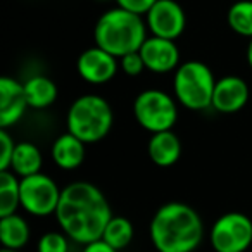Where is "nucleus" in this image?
I'll list each match as a JSON object with an SVG mask.
<instances>
[{"instance_id": "obj_1", "label": "nucleus", "mask_w": 252, "mask_h": 252, "mask_svg": "<svg viewBox=\"0 0 252 252\" xmlns=\"http://www.w3.org/2000/svg\"><path fill=\"white\" fill-rule=\"evenodd\" d=\"M61 230L80 245L100 240L112 218L109 200L97 185L73 182L63 189L56 211Z\"/></svg>"}, {"instance_id": "obj_2", "label": "nucleus", "mask_w": 252, "mask_h": 252, "mask_svg": "<svg viewBox=\"0 0 252 252\" xmlns=\"http://www.w3.org/2000/svg\"><path fill=\"white\" fill-rule=\"evenodd\" d=\"M151 240L158 252H193L204 238V223L193 207L168 202L151 221Z\"/></svg>"}, {"instance_id": "obj_3", "label": "nucleus", "mask_w": 252, "mask_h": 252, "mask_svg": "<svg viewBox=\"0 0 252 252\" xmlns=\"http://www.w3.org/2000/svg\"><path fill=\"white\" fill-rule=\"evenodd\" d=\"M95 45L107 50L114 57L138 52L147 40V23L140 14L114 7L98 18L94 30Z\"/></svg>"}, {"instance_id": "obj_4", "label": "nucleus", "mask_w": 252, "mask_h": 252, "mask_svg": "<svg viewBox=\"0 0 252 252\" xmlns=\"http://www.w3.org/2000/svg\"><path fill=\"white\" fill-rule=\"evenodd\" d=\"M114 123L112 107L100 95H81L67 111V131L85 144H97L109 135Z\"/></svg>"}, {"instance_id": "obj_5", "label": "nucleus", "mask_w": 252, "mask_h": 252, "mask_svg": "<svg viewBox=\"0 0 252 252\" xmlns=\"http://www.w3.org/2000/svg\"><path fill=\"white\" fill-rule=\"evenodd\" d=\"M216 80L207 64L200 61H187L180 64L173 78L175 98L190 111H204L213 107Z\"/></svg>"}, {"instance_id": "obj_6", "label": "nucleus", "mask_w": 252, "mask_h": 252, "mask_svg": "<svg viewBox=\"0 0 252 252\" xmlns=\"http://www.w3.org/2000/svg\"><path fill=\"white\" fill-rule=\"evenodd\" d=\"M175 98L158 88H149L137 95L133 102V116L138 125L149 133L173 130L178 121V105Z\"/></svg>"}, {"instance_id": "obj_7", "label": "nucleus", "mask_w": 252, "mask_h": 252, "mask_svg": "<svg viewBox=\"0 0 252 252\" xmlns=\"http://www.w3.org/2000/svg\"><path fill=\"white\" fill-rule=\"evenodd\" d=\"M209 240L216 252H245L252 244V220L244 213L223 214L211 226Z\"/></svg>"}, {"instance_id": "obj_8", "label": "nucleus", "mask_w": 252, "mask_h": 252, "mask_svg": "<svg viewBox=\"0 0 252 252\" xmlns=\"http://www.w3.org/2000/svg\"><path fill=\"white\" fill-rule=\"evenodd\" d=\"M19 192H21V207L26 213L36 218H47L50 214H56L63 189H59L50 176L36 173L21 178Z\"/></svg>"}, {"instance_id": "obj_9", "label": "nucleus", "mask_w": 252, "mask_h": 252, "mask_svg": "<svg viewBox=\"0 0 252 252\" xmlns=\"http://www.w3.org/2000/svg\"><path fill=\"white\" fill-rule=\"evenodd\" d=\"M145 23L154 36L176 40L185 32L187 18L176 0H158L145 14Z\"/></svg>"}, {"instance_id": "obj_10", "label": "nucleus", "mask_w": 252, "mask_h": 252, "mask_svg": "<svg viewBox=\"0 0 252 252\" xmlns=\"http://www.w3.org/2000/svg\"><path fill=\"white\" fill-rule=\"evenodd\" d=\"M118 57L109 54L98 45L90 47L80 54L76 61L78 74L90 85H104L111 81L118 73Z\"/></svg>"}, {"instance_id": "obj_11", "label": "nucleus", "mask_w": 252, "mask_h": 252, "mask_svg": "<svg viewBox=\"0 0 252 252\" xmlns=\"http://www.w3.org/2000/svg\"><path fill=\"white\" fill-rule=\"evenodd\" d=\"M138 52L144 59L145 67L152 73L164 74L169 71H176V67L180 66V50L175 40L154 35L147 36Z\"/></svg>"}, {"instance_id": "obj_12", "label": "nucleus", "mask_w": 252, "mask_h": 252, "mask_svg": "<svg viewBox=\"0 0 252 252\" xmlns=\"http://www.w3.org/2000/svg\"><path fill=\"white\" fill-rule=\"evenodd\" d=\"M28 107L25 83H19L11 76L0 78V128L18 125Z\"/></svg>"}, {"instance_id": "obj_13", "label": "nucleus", "mask_w": 252, "mask_h": 252, "mask_svg": "<svg viewBox=\"0 0 252 252\" xmlns=\"http://www.w3.org/2000/svg\"><path fill=\"white\" fill-rule=\"evenodd\" d=\"M249 102V87L240 76H223L216 81L213 95V107L223 114H233Z\"/></svg>"}, {"instance_id": "obj_14", "label": "nucleus", "mask_w": 252, "mask_h": 252, "mask_svg": "<svg viewBox=\"0 0 252 252\" xmlns=\"http://www.w3.org/2000/svg\"><path fill=\"white\" fill-rule=\"evenodd\" d=\"M147 152L151 161L159 168H169L176 164L182 156V142L178 135L171 130L158 131L151 135L147 144Z\"/></svg>"}, {"instance_id": "obj_15", "label": "nucleus", "mask_w": 252, "mask_h": 252, "mask_svg": "<svg viewBox=\"0 0 252 252\" xmlns=\"http://www.w3.org/2000/svg\"><path fill=\"white\" fill-rule=\"evenodd\" d=\"M85 145L87 144L83 140H80L76 135L71 133V131L63 133L61 137L56 138V142L52 144V149H50L52 161L61 169H66V171L80 168L85 161V156H87Z\"/></svg>"}, {"instance_id": "obj_16", "label": "nucleus", "mask_w": 252, "mask_h": 252, "mask_svg": "<svg viewBox=\"0 0 252 252\" xmlns=\"http://www.w3.org/2000/svg\"><path fill=\"white\" fill-rule=\"evenodd\" d=\"M30 237H32V231H30L28 221L18 213L0 218V242L4 249L21 251L30 242Z\"/></svg>"}, {"instance_id": "obj_17", "label": "nucleus", "mask_w": 252, "mask_h": 252, "mask_svg": "<svg viewBox=\"0 0 252 252\" xmlns=\"http://www.w3.org/2000/svg\"><path fill=\"white\" fill-rule=\"evenodd\" d=\"M43 158L40 149L32 142H19L16 144V151L12 156L11 162V171H14L19 178H26V176L42 173Z\"/></svg>"}, {"instance_id": "obj_18", "label": "nucleus", "mask_w": 252, "mask_h": 252, "mask_svg": "<svg viewBox=\"0 0 252 252\" xmlns=\"http://www.w3.org/2000/svg\"><path fill=\"white\" fill-rule=\"evenodd\" d=\"M25 92L28 98L30 107L33 109H47L56 102L57 98V85L49 76L36 74L25 81Z\"/></svg>"}, {"instance_id": "obj_19", "label": "nucleus", "mask_w": 252, "mask_h": 252, "mask_svg": "<svg viewBox=\"0 0 252 252\" xmlns=\"http://www.w3.org/2000/svg\"><path fill=\"white\" fill-rule=\"evenodd\" d=\"M21 180L14 171H0V218L16 214L21 207Z\"/></svg>"}, {"instance_id": "obj_20", "label": "nucleus", "mask_w": 252, "mask_h": 252, "mask_svg": "<svg viewBox=\"0 0 252 252\" xmlns=\"http://www.w3.org/2000/svg\"><path fill=\"white\" fill-rule=\"evenodd\" d=\"M133 224L128 218L125 216H112L111 221L105 226L104 233H102V240L107 242L111 247H114L116 251H123L133 240Z\"/></svg>"}, {"instance_id": "obj_21", "label": "nucleus", "mask_w": 252, "mask_h": 252, "mask_svg": "<svg viewBox=\"0 0 252 252\" xmlns=\"http://www.w3.org/2000/svg\"><path fill=\"white\" fill-rule=\"evenodd\" d=\"M228 26L237 35L252 38V0H238L228 9Z\"/></svg>"}, {"instance_id": "obj_22", "label": "nucleus", "mask_w": 252, "mask_h": 252, "mask_svg": "<svg viewBox=\"0 0 252 252\" xmlns=\"http://www.w3.org/2000/svg\"><path fill=\"white\" fill-rule=\"evenodd\" d=\"M69 240L71 238L61 231H47L42 235L36 245L38 252H69Z\"/></svg>"}, {"instance_id": "obj_23", "label": "nucleus", "mask_w": 252, "mask_h": 252, "mask_svg": "<svg viewBox=\"0 0 252 252\" xmlns=\"http://www.w3.org/2000/svg\"><path fill=\"white\" fill-rule=\"evenodd\" d=\"M0 145H2V154H0V171H7L11 169L12 156L16 151V142L14 138L9 135L7 128L0 130Z\"/></svg>"}, {"instance_id": "obj_24", "label": "nucleus", "mask_w": 252, "mask_h": 252, "mask_svg": "<svg viewBox=\"0 0 252 252\" xmlns=\"http://www.w3.org/2000/svg\"><path fill=\"white\" fill-rule=\"evenodd\" d=\"M119 67H121L128 76H140V74L147 69L140 52H131V54L123 56L121 59H119Z\"/></svg>"}, {"instance_id": "obj_25", "label": "nucleus", "mask_w": 252, "mask_h": 252, "mask_svg": "<svg viewBox=\"0 0 252 252\" xmlns=\"http://www.w3.org/2000/svg\"><path fill=\"white\" fill-rule=\"evenodd\" d=\"M156 2L158 0H116L118 7H123L126 11L135 12V14H140V16L147 14Z\"/></svg>"}, {"instance_id": "obj_26", "label": "nucleus", "mask_w": 252, "mask_h": 252, "mask_svg": "<svg viewBox=\"0 0 252 252\" xmlns=\"http://www.w3.org/2000/svg\"><path fill=\"white\" fill-rule=\"evenodd\" d=\"M81 252H119V251H116L114 247H111L107 242H104L100 238V240H95L92 244L83 245V251Z\"/></svg>"}, {"instance_id": "obj_27", "label": "nucleus", "mask_w": 252, "mask_h": 252, "mask_svg": "<svg viewBox=\"0 0 252 252\" xmlns=\"http://www.w3.org/2000/svg\"><path fill=\"white\" fill-rule=\"evenodd\" d=\"M247 63H249V66H251V69H252V38H251L249 47H247Z\"/></svg>"}, {"instance_id": "obj_28", "label": "nucleus", "mask_w": 252, "mask_h": 252, "mask_svg": "<svg viewBox=\"0 0 252 252\" xmlns=\"http://www.w3.org/2000/svg\"><path fill=\"white\" fill-rule=\"evenodd\" d=\"M0 252H19V251H12V249H2Z\"/></svg>"}]
</instances>
